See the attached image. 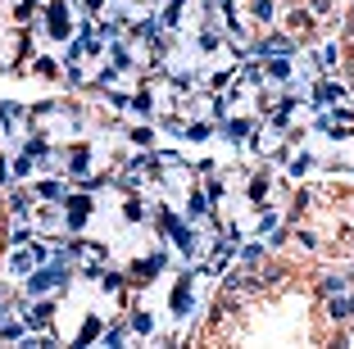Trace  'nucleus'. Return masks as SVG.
Masks as SVG:
<instances>
[{
    "label": "nucleus",
    "mask_w": 354,
    "mask_h": 349,
    "mask_svg": "<svg viewBox=\"0 0 354 349\" xmlns=\"http://www.w3.org/2000/svg\"><path fill=\"white\" fill-rule=\"evenodd\" d=\"M350 336L323 263L295 249H254L227 272L191 345H341Z\"/></svg>",
    "instance_id": "obj_1"
},
{
    "label": "nucleus",
    "mask_w": 354,
    "mask_h": 349,
    "mask_svg": "<svg viewBox=\"0 0 354 349\" xmlns=\"http://www.w3.org/2000/svg\"><path fill=\"white\" fill-rule=\"evenodd\" d=\"M281 245L313 258L323 267L354 263V186L345 182H309L286 205Z\"/></svg>",
    "instance_id": "obj_2"
},
{
    "label": "nucleus",
    "mask_w": 354,
    "mask_h": 349,
    "mask_svg": "<svg viewBox=\"0 0 354 349\" xmlns=\"http://www.w3.org/2000/svg\"><path fill=\"white\" fill-rule=\"evenodd\" d=\"M341 73L354 91V0H341Z\"/></svg>",
    "instance_id": "obj_3"
},
{
    "label": "nucleus",
    "mask_w": 354,
    "mask_h": 349,
    "mask_svg": "<svg viewBox=\"0 0 354 349\" xmlns=\"http://www.w3.org/2000/svg\"><path fill=\"white\" fill-rule=\"evenodd\" d=\"M5 240H10V218H5V182H0V254H5Z\"/></svg>",
    "instance_id": "obj_4"
}]
</instances>
